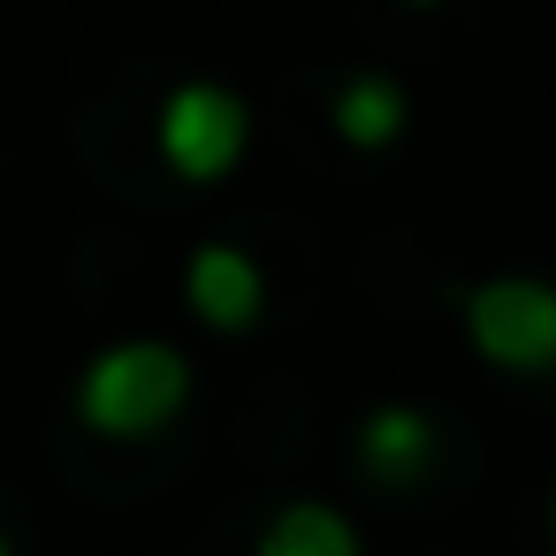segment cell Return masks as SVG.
Listing matches in <instances>:
<instances>
[{
  "label": "cell",
  "instance_id": "5",
  "mask_svg": "<svg viewBox=\"0 0 556 556\" xmlns=\"http://www.w3.org/2000/svg\"><path fill=\"white\" fill-rule=\"evenodd\" d=\"M358 465L381 480V488H412L427 465H434V419L419 404H374L358 419Z\"/></svg>",
  "mask_w": 556,
  "mask_h": 556
},
{
  "label": "cell",
  "instance_id": "4",
  "mask_svg": "<svg viewBox=\"0 0 556 556\" xmlns=\"http://www.w3.org/2000/svg\"><path fill=\"white\" fill-rule=\"evenodd\" d=\"M184 305H191L206 328L237 336V328H252V320L267 313V275H260V260L237 252V244H199V252L184 260Z\"/></svg>",
  "mask_w": 556,
  "mask_h": 556
},
{
  "label": "cell",
  "instance_id": "2",
  "mask_svg": "<svg viewBox=\"0 0 556 556\" xmlns=\"http://www.w3.org/2000/svg\"><path fill=\"white\" fill-rule=\"evenodd\" d=\"M465 343L518 381L556 374V282L541 275H488L465 290Z\"/></svg>",
  "mask_w": 556,
  "mask_h": 556
},
{
  "label": "cell",
  "instance_id": "1",
  "mask_svg": "<svg viewBox=\"0 0 556 556\" xmlns=\"http://www.w3.org/2000/svg\"><path fill=\"white\" fill-rule=\"evenodd\" d=\"M191 404V358L161 336H130L108 343L85 374H77V419L108 442H146L161 427H176V412Z\"/></svg>",
  "mask_w": 556,
  "mask_h": 556
},
{
  "label": "cell",
  "instance_id": "10",
  "mask_svg": "<svg viewBox=\"0 0 556 556\" xmlns=\"http://www.w3.org/2000/svg\"><path fill=\"white\" fill-rule=\"evenodd\" d=\"M0 556H16V548H9V533H0Z\"/></svg>",
  "mask_w": 556,
  "mask_h": 556
},
{
  "label": "cell",
  "instance_id": "9",
  "mask_svg": "<svg viewBox=\"0 0 556 556\" xmlns=\"http://www.w3.org/2000/svg\"><path fill=\"white\" fill-rule=\"evenodd\" d=\"M548 533H556V495H548Z\"/></svg>",
  "mask_w": 556,
  "mask_h": 556
},
{
  "label": "cell",
  "instance_id": "8",
  "mask_svg": "<svg viewBox=\"0 0 556 556\" xmlns=\"http://www.w3.org/2000/svg\"><path fill=\"white\" fill-rule=\"evenodd\" d=\"M404 9H442V0H404Z\"/></svg>",
  "mask_w": 556,
  "mask_h": 556
},
{
  "label": "cell",
  "instance_id": "7",
  "mask_svg": "<svg viewBox=\"0 0 556 556\" xmlns=\"http://www.w3.org/2000/svg\"><path fill=\"white\" fill-rule=\"evenodd\" d=\"M260 556H358V526L336 503H290L260 533Z\"/></svg>",
  "mask_w": 556,
  "mask_h": 556
},
{
  "label": "cell",
  "instance_id": "3",
  "mask_svg": "<svg viewBox=\"0 0 556 556\" xmlns=\"http://www.w3.org/2000/svg\"><path fill=\"white\" fill-rule=\"evenodd\" d=\"M153 146H161V161H168L184 184H222V176L244 161V146H252V115H244V100H237L229 85L191 77V85H176V92L161 100Z\"/></svg>",
  "mask_w": 556,
  "mask_h": 556
},
{
  "label": "cell",
  "instance_id": "6",
  "mask_svg": "<svg viewBox=\"0 0 556 556\" xmlns=\"http://www.w3.org/2000/svg\"><path fill=\"white\" fill-rule=\"evenodd\" d=\"M328 123H336V138H343V146H358V153H381V146H396V138H404V123H412V100H404V85H396V77H381V70H358V77H343V85H336V108H328Z\"/></svg>",
  "mask_w": 556,
  "mask_h": 556
}]
</instances>
